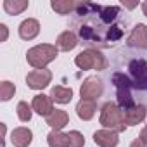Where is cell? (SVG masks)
<instances>
[{
  "mask_svg": "<svg viewBox=\"0 0 147 147\" xmlns=\"http://www.w3.org/2000/svg\"><path fill=\"white\" fill-rule=\"evenodd\" d=\"M111 82H113V85L116 88V104L123 111L133 107L135 106V100H133V95H131L133 83H131L130 76H126L121 71H116V73H113Z\"/></svg>",
  "mask_w": 147,
  "mask_h": 147,
  "instance_id": "cell-1",
  "label": "cell"
},
{
  "mask_svg": "<svg viewBox=\"0 0 147 147\" xmlns=\"http://www.w3.org/2000/svg\"><path fill=\"white\" fill-rule=\"evenodd\" d=\"M100 125L107 130H113L116 133H121L126 130V121H125V113L123 109L116 104V102H106L102 106L100 111V118H99Z\"/></svg>",
  "mask_w": 147,
  "mask_h": 147,
  "instance_id": "cell-2",
  "label": "cell"
},
{
  "mask_svg": "<svg viewBox=\"0 0 147 147\" xmlns=\"http://www.w3.org/2000/svg\"><path fill=\"white\" fill-rule=\"evenodd\" d=\"M59 54V49L55 45H50V43H40V45H35L31 47L28 52H26V61L31 67L35 69H45L47 64H50L52 61H55Z\"/></svg>",
  "mask_w": 147,
  "mask_h": 147,
  "instance_id": "cell-3",
  "label": "cell"
},
{
  "mask_svg": "<svg viewBox=\"0 0 147 147\" xmlns=\"http://www.w3.org/2000/svg\"><path fill=\"white\" fill-rule=\"evenodd\" d=\"M75 64L83 69V71H88V69H97V71H102L107 67V59L102 55V52H99L97 49H87L83 52H80L76 57H75Z\"/></svg>",
  "mask_w": 147,
  "mask_h": 147,
  "instance_id": "cell-4",
  "label": "cell"
},
{
  "mask_svg": "<svg viewBox=\"0 0 147 147\" xmlns=\"http://www.w3.org/2000/svg\"><path fill=\"white\" fill-rule=\"evenodd\" d=\"M128 69H130V80L133 87L138 90H147V61L133 59Z\"/></svg>",
  "mask_w": 147,
  "mask_h": 147,
  "instance_id": "cell-5",
  "label": "cell"
},
{
  "mask_svg": "<svg viewBox=\"0 0 147 147\" xmlns=\"http://www.w3.org/2000/svg\"><path fill=\"white\" fill-rule=\"evenodd\" d=\"M102 92H104V85L97 76H88L80 88L82 99H87V100H97L102 95Z\"/></svg>",
  "mask_w": 147,
  "mask_h": 147,
  "instance_id": "cell-6",
  "label": "cell"
},
{
  "mask_svg": "<svg viewBox=\"0 0 147 147\" xmlns=\"http://www.w3.org/2000/svg\"><path fill=\"white\" fill-rule=\"evenodd\" d=\"M52 82V73L49 69H33L26 75V85L33 90H43Z\"/></svg>",
  "mask_w": 147,
  "mask_h": 147,
  "instance_id": "cell-7",
  "label": "cell"
},
{
  "mask_svg": "<svg viewBox=\"0 0 147 147\" xmlns=\"http://www.w3.org/2000/svg\"><path fill=\"white\" fill-rule=\"evenodd\" d=\"M128 45L135 47V49H142L147 50V26L138 23L135 24V28L131 30L130 36H128Z\"/></svg>",
  "mask_w": 147,
  "mask_h": 147,
  "instance_id": "cell-8",
  "label": "cell"
},
{
  "mask_svg": "<svg viewBox=\"0 0 147 147\" xmlns=\"http://www.w3.org/2000/svg\"><path fill=\"white\" fill-rule=\"evenodd\" d=\"M54 100L50 99V95H45V94H38L33 97V102H31V107L35 113H38L40 116H50L52 111H54Z\"/></svg>",
  "mask_w": 147,
  "mask_h": 147,
  "instance_id": "cell-9",
  "label": "cell"
},
{
  "mask_svg": "<svg viewBox=\"0 0 147 147\" xmlns=\"http://www.w3.org/2000/svg\"><path fill=\"white\" fill-rule=\"evenodd\" d=\"M94 142L99 147H116L118 142H119V137H118L116 131L107 130V128H102V130H97L94 133Z\"/></svg>",
  "mask_w": 147,
  "mask_h": 147,
  "instance_id": "cell-10",
  "label": "cell"
},
{
  "mask_svg": "<svg viewBox=\"0 0 147 147\" xmlns=\"http://www.w3.org/2000/svg\"><path fill=\"white\" fill-rule=\"evenodd\" d=\"M33 140V131L26 126H19L14 128L11 133V142L14 147H28Z\"/></svg>",
  "mask_w": 147,
  "mask_h": 147,
  "instance_id": "cell-11",
  "label": "cell"
},
{
  "mask_svg": "<svg viewBox=\"0 0 147 147\" xmlns=\"http://www.w3.org/2000/svg\"><path fill=\"white\" fill-rule=\"evenodd\" d=\"M123 113H125V121H126L128 126L138 125L147 118V107L142 106V104H135L133 107H130V109H126Z\"/></svg>",
  "mask_w": 147,
  "mask_h": 147,
  "instance_id": "cell-12",
  "label": "cell"
},
{
  "mask_svg": "<svg viewBox=\"0 0 147 147\" xmlns=\"http://www.w3.org/2000/svg\"><path fill=\"white\" fill-rule=\"evenodd\" d=\"M38 33H40V23L33 18H28L19 24V36L23 40H33L38 36Z\"/></svg>",
  "mask_w": 147,
  "mask_h": 147,
  "instance_id": "cell-13",
  "label": "cell"
},
{
  "mask_svg": "<svg viewBox=\"0 0 147 147\" xmlns=\"http://www.w3.org/2000/svg\"><path fill=\"white\" fill-rule=\"evenodd\" d=\"M76 45H78V36L73 33V31H69V30L62 31V33L57 36V40H55V47H57L59 50H64V52L73 50Z\"/></svg>",
  "mask_w": 147,
  "mask_h": 147,
  "instance_id": "cell-14",
  "label": "cell"
},
{
  "mask_svg": "<svg viewBox=\"0 0 147 147\" xmlns=\"http://www.w3.org/2000/svg\"><path fill=\"white\" fill-rule=\"evenodd\" d=\"M67 123H69V116H67V113L62 111V109H54L52 114L47 116V125H49L52 130L61 131Z\"/></svg>",
  "mask_w": 147,
  "mask_h": 147,
  "instance_id": "cell-15",
  "label": "cell"
},
{
  "mask_svg": "<svg viewBox=\"0 0 147 147\" xmlns=\"http://www.w3.org/2000/svg\"><path fill=\"white\" fill-rule=\"evenodd\" d=\"M95 111H97V104L95 100H87V99H82L78 104H76V114L80 119L83 121H88L95 116Z\"/></svg>",
  "mask_w": 147,
  "mask_h": 147,
  "instance_id": "cell-16",
  "label": "cell"
},
{
  "mask_svg": "<svg viewBox=\"0 0 147 147\" xmlns=\"http://www.w3.org/2000/svg\"><path fill=\"white\" fill-rule=\"evenodd\" d=\"M50 99L57 104H69L71 99H73V90L67 88V87H61V85H55L52 87L50 90Z\"/></svg>",
  "mask_w": 147,
  "mask_h": 147,
  "instance_id": "cell-17",
  "label": "cell"
},
{
  "mask_svg": "<svg viewBox=\"0 0 147 147\" xmlns=\"http://www.w3.org/2000/svg\"><path fill=\"white\" fill-rule=\"evenodd\" d=\"M30 2L28 0H5L4 2V11L11 16H18L28 9Z\"/></svg>",
  "mask_w": 147,
  "mask_h": 147,
  "instance_id": "cell-18",
  "label": "cell"
},
{
  "mask_svg": "<svg viewBox=\"0 0 147 147\" xmlns=\"http://www.w3.org/2000/svg\"><path fill=\"white\" fill-rule=\"evenodd\" d=\"M47 144H49V147H69L67 133L52 130V131L47 135Z\"/></svg>",
  "mask_w": 147,
  "mask_h": 147,
  "instance_id": "cell-19",
  "label": "cell"
},
{
  "mask_svg": "<svg viewBox=\"0 0 147 147\" xmlns=\"http://www.w3.org/2000/svg\"><path fill=\"white\" fill-rule=\"evenodd\" d=\"M50 7L57 14L66 16V14H71L73 11H76V2H73V0H52Z\"/></svg>",
  "mask_w": 147,
  "mask_h": 147,
  "instance_id": "cell-20",
  "label": "cell"
},
{
  "mask_svg": "<svg viewBox=\"0 0 147 147\" xmlns=\"http://www.w3.org/2000/svg\"><path fill=\"white\" fill-rule=\"evenodd\" d=\"M118 14H119V7H111V5H107V7H100L99 9V18H100V21L102 23H106V24H111L116 18H118Z\"/></svg>",
  "mask_w": 147,
  "mask_h": 147,
  "instance_id": "cell-21",
  "label": "cell"
},
{
  "mask_svg": "<svg viewBox=\"0 0 147 147\" xmlns=\"http://www.w3.org/2000/svg\"><path fill=\"white\" fill-rule=\"evenodd\" d=\"M18 118L23 121V123H28V121H31V116H33V107L28 104V102H24V100H21L19 104H18Z\"/></svg>",
  "mask_w": 147,
  "mask_h": 147,
  "instance_id": "cell-22",
  "label": "cell"
},
{
  "mask_svg": "<svg viewBox=\"0 0 147 147\" xmlns=\"http://www.w3.org/2000/svg\"><path fill=\"white\" fill-rule=\"evenodd\" d=\"M14 94H16V87H14V83H11V82H7V80L0 83V99H2L4 102L11 100V99L14 97Z\"/></svg>",
  "mask_w": 147,
  "mask_h": 147,
  "instance_id": "cell-23",
  "label": "cell"
},
{
  "mask_svg": "<svg viewBox=\"0 0 147 147\" xmlns=\"http://www.w3.org/2000/svg\"><path fill=\"white\" fill-rule=\"evenodd\" d=\"M69 138V147H83L85 145V137L78 131V130H73L67 133Z\"/></svg>",
  "mask_w": 147,
  "mask_h": 147,
  "instance_id": "cell-24",
  "label": "cell"
},
{
  "mask_svg": "<svg viewBox=\"0 0 147 147\" xmlns=\"http://www.w3.org/2000/svg\"><path fill=\"white\" fill-rule=\"evenodd\" d=\"M0 31H2V36H0V42H5L7 36H9V30L5 24H0Z\"/></svg>",
  "mask_w": 147,
  "mask_h": 147,
  "instance_id": "cell-25",
  "label": "cell"
},
{
  "mask_svg": "<svg viewBox=\"0 0 147 147\" xmlns=\"http://www.w3.org/2000/svg\"><path fill=\"white\" fill-rule=\"evenodd\" d=\"M130 147H147V144H145L144 140H140V138H135V140L130 144Z\"/></svg>",
  "mask_w": 147,
  "mask_h": 147,
  "instance_id": "cell-26",
  "label": "cell"
},
{
  "mask_svg": "<svg viewBox=\"0 0 147 147\" xmlns=\"http://www.w3.org/2000/svg\"><path fill=\"white\" fill-rule=\"evenodd\" d=\"M138 138H140V140H144V142L147 144V126L140 130V135H138Z\"/></svg>",
  "mask_w": 147,
  "mask_h": 147,
  "instance_id": "cell-27",
  "label": "cell"
},
{
  "mask_svg": "<svg viewBox=\"0 0 147 147\" xmlns=\"http://www.w3.org/2000/svg\"><path fill=\"white\" fill-rule=\"evenodd\" d=\"M142 12H144V16L147 18V0H145L144 4H142Z\"/></svg>",
  "mask_w": 147,
  "mask_h": 147,
  "instance_id": "cell-28",
  "label": "cell"
},
{
  "mask_svg": "<svg viewBox=\"0 0 147 147\" xmlns=\"http://www.w3.org/2000/svg\"><path fill=\"white\" fill-rule=\"evenodd\" d=\"M125 5H126V7H128V9H133V7H137V5H138V4H125Z\"/></svg>",
  "mask_w": 147,
  "mask_h": 147,
  "instance_id": "cell-29",
  "label": "cell"
},
{
  "mask_svg": "<svg viewBox=\"0 0 147 147\" xmlns=\"http://www.w3.org/2000/svg\"><path fill=\"white\" fill-rule=\"evenodd\" d=\"M145 119H147V118H145Z\"/></svg>",
  "mask_w": 147,
  "mask_h": 147,
  "instance_id": "cell-30",
  "label": "cell"
}]
</instances>
